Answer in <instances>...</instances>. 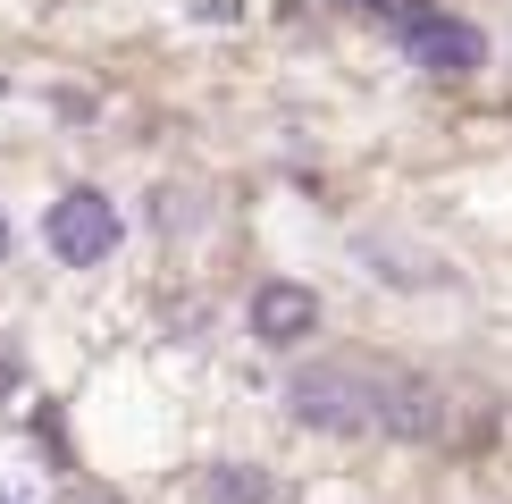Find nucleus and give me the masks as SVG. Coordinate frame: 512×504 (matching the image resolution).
<instances>
[{
    "instance_id": "nucleus-2",
    "label": "nucleus",
    "mask_w": 512,
    "mask_h": 504,
    "mask_svg": "<svg viewBox=\"0 0 512 504\" xmlns=\"http://www.w3.org/2000/svg\"><path fill=\"white\" fill-rule=\"evenodd\" d=\"M42 236H51V252H59L68 269H101V261L118 252V236H126V227H118V202H110V194L76 185V194H59V202H51Z\"/></svg>"
},
{
    "instance_id": "nucleus-8",
    "label": "nucleus",
    "mask_w": 512,
    "mask_h": 504,
    "mask_svg": "<svg viewBox=\"0 0 512 504\" xmlns=\"http://www.w3.org/2000/svg\"><path fill=\"white\" fill-rule=\"evenodd\" d=\"M0 504H42V496H17V488H9V479H0Z\"/></svg>"
},
{
    "instance_id": "nucleus-3",
    "label": "nucleus",
    "mask_w": 512,
    "mask_h": 504,
    "mask_svg": "<svg viewBox=\"0 0 512 504\" xmlns=\"http://www.w3.org/2000/svg\"><path fill=\"white\" fill-rule=\"evenodd\" d=\"M403 51H412L429 76H479L487 68V34L471 26V17H445V9H420L412 26H403Z\"/></svg>"
},
{
    "instance_id": "nucleus-9",
    "label": "nucleus",
    "mask_w": 512,
    "mask_h": 504,
    "mask_svg": "<svg viewBox=\"0 0 512 504\" xmlns=\"http://www.w3.org/2000/svg\"><path fill=\"white\" fill-rule=\"evenodd\" d=\"M0 261H9V219H0Z\"/></svg>"
},
{
    "instance_id": "nucleus-6",
    "label": "nucleus",
    "mask_w": 512,
    "mask_h": 504,
    "mask_svg": "<svg viewBox=\"0 0 512 504\" xmlns=\"http://www.w3.org/2000/svg\"><path fill=\"white\" fill-rule=\"evenodd\" d=\"M261 496H269V479L244 471V462H227V471L210 479V504H261Z\"/></svg>"
},
{
    "instance_id": "nucleus-5",
    "label": "nucleus",
    "mask_w": 512,
    "mask_h": 504,
    "mask_svg": "<svg viewBox=\"0 0 512 504\" xmlns=\"http://www.w3.org/2000/svg\"><path fill=\"white\" fill-rule=\"evenodd\" d=\"M378 429L387 437H437L445 429V395L412 370H378Z\"/></svg>"
},
{
    "instance_id": "nucleus-4",
    "label": "nucleus",
    "mask_w": 512,
    "mask_h": 504,
    "mask_svg": "<svg viewBox=\"0 0 512 504\" xmlns=\"http://www.w3.org/2000/svg\"><path fill=\"white\" fill-rule=\"evenodd\" d=\"M252 336H261L269 353L303 345V336H319V294L294 286V278H269L261 294H252Z\"/></svg>"
},
{
    "instance_id": "nucleus-1",
    "label": "nucleus",
    "mask_w": 512,
    "mask_h": 504,
    "mask_svg": "<svg viewBox=\"0 0 512 504\" xmlns=\"http://www.w3.org/2000/svg\"><path fill=\"white\" fill-rule=\"evenodd\" d=\"M286 404L303 429H328V437H378V370H353V362H319V370H294Z\"/></svg>"
},
{
    "instance_id": "nucleus-7",
    "label": "nucleus",
    "mask_w": 512,
    "mask_h": 504,
    "mask_svg": "<svg viewBox=\"0 0 512 504\" xmlns=\"http://www.w3.org/2000/svg\"><path fill=\"white\" fill-rule=\"evenodd\" d=\"M17 378H26V370H17V362H9V353H0V387H17Z\"/></svg>"
}]
</instances>
